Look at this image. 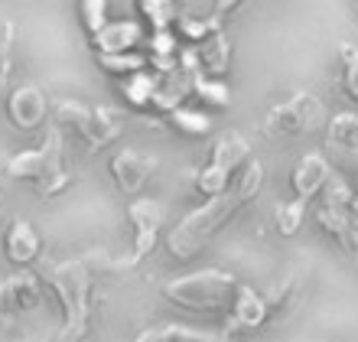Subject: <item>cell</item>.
I'll return each mask as SVG.
<instances>
[{
    "mask_svg": "<svg viewBox=\"0 0 358 342\" xmlns=\"http://www.w3.org/2000/svg\"><path fill=\"white\" fill-rule=\"evenodd\" d=\"M261 186H264V166L257 160H251L245 170H241V176H238L222 196L206 199L202 206H196V209L189 212L186 219H179L176 225L170 228V235L163 238L170 257H176V261H192V257L215 238L218 228H225L238 212L245 209L248 202L255 199L257 192H261Z\"/></svg>",
    "mask_w": 358,
    "mask_h": 342,
    "instance_id": "1",
    "label": "cell"
},
{
    "mask_svg": "<svg viewBox=\"0 0 358 342\" xmlns=\"http://www.w3.org/2000/svg\"><path fill=\"white\" fill-rule=\"evenodd\" d=\"M39 277L62 306L59 342H85L92 333V264L88 257L39 261Z\"/></svg>",
    "mask_w": 358,
    "mask_h": 342,
    "instance_id": "2",
    "label": "cell"
},
{
    "mask_svg": "<svg viewBox=\"0 0 358 342\" xmlns=\"http://www.w3.org/2000/svg\"><path fill=\"white\" fill-rule=\"evenodd\" d=\"M3 173L10 180L29 183L43 199L62 196L72 186V173L66 170V160H62V131H59V124H46L43 143L29 147V150H17L3 163Z\"/></svg>",
    "mask_w": 358,
    "mask_h": 342,
    "instance_id": "3",
    "label": "cell"
},
{
    "mask_svg": "<svg viewBox=\"0 0 358 342\" xmlns=\"http://www.w3.org/2000/svg\"><path fill=\"white\" fill-rule=\"evenodd\" d=\"M238 287L241 284L235 280V274L206 267V271H192V274L166 280L163 297L189 313H228L238 297Z\"/></svg>",
    "mask_w": 358,
    "mask_h": 342,
    "instance_id": "4",
    "label": "cell"
},
{
    "mask_svg": "<svg viewBox=\"0 0 358 342\" xmlns=\"http://www.w3.org/2000/svg\"><path fill=\"white\" fill-rule=\"evenodd\" d=\"M56 121L62 127H72V131L82 137L88 150H104L111 147L117 137H121V127H124V117L121 111L114 108H104V105H82V101H72V98H62L56 101Z\"/></svg>",
    "mask_w": 358,
    "mask_h": 342,
    "instance_id": "5",
    "label": "cell"
},
{
    "mask_svg": "<svg viewBox=\"0 0 358 342\" xmlns=\"http://www.w3.org/2000/svg\"><path fill=\"white\" fill-rule=\"evenodd\" d=\"M248 163H251V143L235 131L225 134L222 141H215L208 163L196 173V192H202L206 199L222 196L241 176V170H245Z\"/></svg>",
    "mask_w": 358,
    "mask_h": 342,
    "instance_id": "6",
    "label": "cell"
},
{
    "mask_svg": "<svg viewBox=\"0 0 358 342\" xmlns=\"http://www.w3.org/2000/svg\"><path fill=\"white\" fill-rule=\"evenodd\" d=\"M127 222H131V231H134L131 255L117 257V261H111L104 255H92L94 261H104L114 271H134L141 261H147L153 255V248L160 241V228H163V206L157 199H134L127 206Z\"/></svg>",
    "mask_w": 358,
    "mask_h": 342,
    "instance_id": "7",
    "label": "cell"
},
{
    "mask_svg": "<svg viewBox=\"0 0 358 342\" xmlns=\"http://www.w3.org/2000/svg\"><path fill=\"white\" fill-rule=\"evenodd\" d=\"M322 121V101L310 92H296L293 98L273 105L271 111L264 114V127L267 137H300V134L316 131Z\"/></svg>",
    "mask_w": 358,
    "mask_h": 342,
    "instance_id": "8",
    "label": "cell"
},
{
    "mask_svg": "<svg viewBox=\"0 0 358 342\" xmlns=\"http://www.w3.org/2000/svg\"><path fill=\"white\" fill-rule=\"evenodd\" d=\"M3 111H7V121L17 127V131H39L49 124V95L39 85H17L10 88V95L3 98Z\"/></svg>",
    "mask_w": 358,
    "mask_h": 342,
    "instance_id": "9",
    "label": "cell"
},
{
    "mask_svg": "<svg viewBox=\"0 0 358 342\" xmlns=\"http://www.w3.org/2000/svg\"><path fill=\"white\" fill-rule=\"evenodd\" d=\"M157 170H160V160L143 150H117L108 160V173H111L117 192H124V196H137L157 176Z\"/></svg>",
    "mask_w": 358,
    "mask_h": 342,
    "instance_id": "10",
    "label": "cell"
},
{
    "mask_svg": "<svg viewBox=\"0 0 358 342\" xmlns=\"http://www.w3.org/2000/svg\"><path fill=\"white\" fill-rule=\"evenodd\" d=\"M267 320H273L267 297L251 290L248 284H241L238 287L235 304H231V310L225 313V336L231 339V336H241V333H257Z\"/></svg>",
    "mask_w": 358,
    "mask_h": 342,
    "instance_id": "11",
    "label": "cell"
},
{
    "mask_svg": "<svg viewBox=\"0 0 358 342\" xmlns=\"http://www.w3.org/2000/svg\"><path fill=\"white\" fill-rule=\"evenodd\" d=\"M332 176H336V166H332V163L326 160L320 150L303 153V160L296 163V166H293V173H290L293 199H300V202L316 199V196L329 186Z\"/></svg>",
    "mask_w": 358,
    "mask_h": 342,
    "instance_id": "12",
    "label": "cell"
},
{
    "mask_svg": "<svg viewBox=\"0 0 358 342\" xmlns=\"http://www.w3.org/2000/svg\"><path fill=\"white\" fill-rule=\"evenodd\" d=\"M43 304V277L33 274H13L0 284V313H27Z\"/></svg>",
    "mask_w": 358,
    "mask_h": 342,
    "instance_id": "13",
    "label": "cell"
},
{
    "mask_svg": "<svg viewBox=\"0 0 358 342\" xmlns=\"http://www.w3.org/2000/svg\"><path fill=\"white\" fill-rule=\"evenodd\" d=\"M313 219H316L322 235L332 238L345 255H358V228L349 215V206H326V202H320Z\"/></svg>",
    "mask_w": 358,
    "mask_h": 342,
    "instance_id": "14",
    "label": "cell"
},
{
    "mask_svg": "<svg viewBox=\"0 0 358 342\" xmlns=\"http://www.w3.org/2000/svg\"><path fill=\"white\" fill-rule=\"evenodd\" d=\"M3 255L13 267H29V264H39L43 257V238L39 231L29 222L17 219L10 222V228L3 231Z\"/></svg>",
    "mask_w": 358,
    "mask_h": 342,
    "instance_id": "15",
    "label": "cell"
},
{
    "mask_svg": "<svg viewBox=\"0 0 358 342\" xmlns=\"http://www.w3.org/2000/svg\"><path fill=\"white\" fill-rule=\"evenodd\" d=\"M147 33L137 20H108V27L92 36V52H104V56H114V52H137Z\"/></svg>",
    "mask_w": 358,
    "mask_h": 342,
    "instance_id": "16",
    "label": "cell"
},
{
    "mask_svg": "<svg viewBox=\"0 0 358 342\" xmlns=\"http://www.w3.org/2000/svg\"><path fill=\"white\" fill-rule=\"evenodd\" d=\"M163 85V76L153 72V69H143L131 78H121V95L131 108H141V111H153V101H157V92Z\"/></svg>",
    "mask_w": 358,
    "mask_h": 342,
    "instance_id": "17",
    "label": "cell"
},
{
    "mask_svg": "<svg viewBox=\"0 0 358 342\" xmlns=\"http://www.w3.org/2000/svg\"><path fill=\"white\" fill-rule=\"evenodd\" d=\"M329 147L339 150L342 157H349L352 163H358V111H339L329 117L326 127Z\"/></svg>",
    "mask_w": 358,
    "mask_h": 342,
    "instance_id": "18",
    "label": "cell"
},
{
    "mask_svg": "<svg viewBox=\"0 0 358 342\" xmlns=\"http://www.w3.org/2000/svg\"><path fill=\"white\" fill-rule=\"evenodd\" d=\"M199 52V62H202V72L212 78H225L228 76V66H231V43H228L225 29H218L206 43L196 46Z\"/></svg>",
    "mask_w": 358,
    "mask_h": 342,
    "instance_id": "19",
    "label": "cell"
},
{
    "mask_svg": "<svg viewBox=\"0 0 358 342\" xmlns=\"http://www.w3.org/2000/svg\"><path fill=\"white\" fill-rule=\"evenodd\" d=\"M179 52H182V49H179L173 29H157V33H150V39H147V59H150L153 72H160V76L176 72Z\"/></svg>",
    "mask_w": 358,
    "mask_h": 342,
    "instance_id": "20",
    "label": "cell"
},
{
    "mask_svg": "<svg viewBox=\"0 0 358 342\" xmlns=\"http://www.w3.org/2000/svg\"><path fill=\"white\" fill-rule=\"evenodd\" d=\"M134 342H228L225 333H206V329H192V326H179V323H166V326H150L137 333Z\"/></svg>",
    "mask_w": 358,
    "mask_h": 342,
    "instance_id": "21",
    "label": "cell"
},
{
    "mask_svg": "<svg viewBox=\"0 0 358 342\" xmlns=\"http://www.w3.org/2000/svg\"><path fill=\"white\" fill-rule=\"evenodd\" d=\"M94 62H98L101 72H108V76H114V78H131L150 66L147 52H114V56L94 52Z\"/></svg>",
    "mask_w": 358,
    "mask_h": 342,
    "instance_id": "22",
    "label": "cell"
},
{
    "mask_svg": "<svg viewBox=\"0 0 358 342\" xmlns=\"http://www.w3.org/2000/svg\"><path fill=\"white\" fill-rule=\"evenodd\" d=\"M212 114L206 111H196V108H179V111L170 114V127H176L182 137H208L212 134Z\"/></svg>",
    "mask_w": 358,
    "mask_h": 342,
    "instance_id": "23",
    "label": "cell"
},
{
    "mask_svg": "<svg viewBox=\"0 0 358 342\" xmlns=\"http://www.w3.org/2000/svg\"><path fill=\"white\" fill-rule=\"evenodd\" d=\"M134 7H137V13L153 27V33H157V29H173V23L179 20L176 0H134Z\"/></svg>",
    "mask_w": 358,
    "mask_h": 342,
    "instance_id": "24",
    "label": "cell"
},
{
    "mask_svg": "<svg viewBox=\"0 0 358 342\" xmlns=\"http://www.w3.org/2000/svg\"><path fill=\"white\" fill-rule=\"evenodd\" d=\"M192 95H196L206 108H228L231 105V88H228L222 78H212V76H199L196 82H192Z\"/></svg>",
    "mask_w": 358,
    "mask_h": 342,
    "instance_id": "25",
    "label": "cell"
},
{
    "mask_svg": "<svg viewBox=\"0 0 358 342\" xmlns=\"http://www.w3.org/2000/svg\"><path fill=\"white\" fill-rule=\"evenodd\" d=\"M339 72H342V95L358 105V49L352 43L339 46Z\"/></svg>",
    "mask_w": 358,
    "mask_h": 342,
    "instance_id": "26",
    "label": "cell"
},
{
    "mask_svg": "<svg viewBox=\"0 0 358 342\" xmlns=\"http://www.w3.org/2000/svg\"><path fill=\"white\" fill-rule=\"evenodd\" d=\"M78 20L88 39L98 36L108 27V0H78Z\"/></svg>",
    "mask_w": 358,
    "mask_h": 342,
    "instance_id": "27",
    "label": "cell"
},
{
    "mask_svg": "<svg viewBox=\"0 0 358 342\" xmlns=\"http://www.w3.org/2000/svg\"><path fill=\"white\" fill-rule=\"evenodd\" d=\"M303 215H306V202H300V199L280 202V206H277V212H273L277 231H280V235H287V238H293L303 228Z\"/></svg>",
    "mask_w": 358,
    "mask_h": 342,
    "instance_id": "28",
    "label": "cell"
},
{
    "mask_svg": "<svg viewBox=\"0 0 358 342\" xmlns=\"http://www.w3.org/2000/svg\"><path fill=\"white\" fill-rule=\"evenodd\" d=\"M176 29L189 39V43H192V46H199V43H206L212 33H218V29H222V20H218V17H208V20L179 17L176 20Z\"/></svg>",
    "mask_w": 358,
    "mask_h": 342,
    "instance_id": "29",
    "label": "cell"
},
{
    "mask_svg": "<svg viewBox=\"0 0 358 342\" xmlns=\"http://www.w3.org/2000/svg\"><path fill=\"white\" fill-rule=\"evenodd\" d=\"M10 52H13V23L0 27V98L10 95Z\"/></svg>",
    "mask_w": 358,
    "mask_h": 342,
    "instance_id": "30",
    "label": "cell"
},
{
    "mask_svg": "<svg viewBox=\"0 0 358 342\" xmlns=\"http://www.w3.org/2000/svg\"><path fill=\"white\" fill-rule=\"evenodd\" d=\"M0 342H20V333H17V323L10 313H0Z\"/></svg>",
    "mask_w": 358,
    "mask_h": 342,
    "instance_id": "31",
    "label": "cell"
},
{
    "mask_svg": "<svg viewBox=\"0 0 358 342\" xmlns=\"http://www.w3.org/2000/svg\"><path fill=\"white\" fill-rule=\"evenodd\" d=\"M212 3H215V13H212V17L225 20L228 13H235V10L241 7V3H245V0H212Z\"/></svg>",
    "mask_w": 358,
    "mask_h": 342,
    "instance_id": "32",
    "label": "cell"
},
{
    "mask_svg": "<svg viewBox=\"0 0 358 342\" xmlns=\"http://www.w3.org/2000/svg\"><path fill=\"white\" fill-rule=\"evenodd\" d=\"M349 215H352V222H355V228H358V192H355V199L349 202Z\"/></svg>",
    "mask_w": 358,
    "mask_h": 342,
    "instance_id": "33",
    "label": "cell"
},
{
    "mask_svg": "<svg viewBox=\"0 0 358 342\" xmlns=\"http://www.w3.org/2000/svg\"><path fill=\"white\" fill-rule=\"evenodd\" d=\"M0 180H3V173H0Z\"/></svg>",
    "mask_w": 358,
    "mask_h": 342,
    "instance_id": "34",
    "label": "cell"
}]
</instances>
